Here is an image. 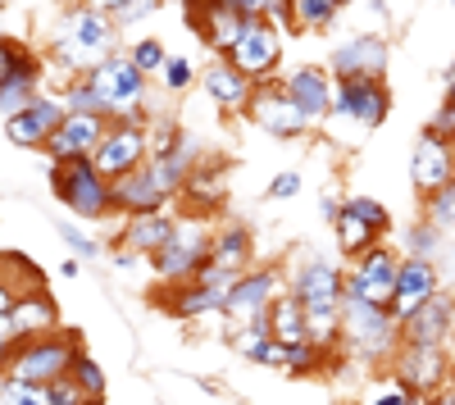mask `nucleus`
Masks as SVG:
<instances>
[{
    "mask_svg": "<svg viewBox=\"0 0 455 405\" xmlns=\"http://www.w3.org/2000/svg\"><path fill=\"white\" fill-rule=\"evenodd\" d=\"M73 355H78V342L68 333H36V338H19L5 351V364L0 374L5 378H23V383H55L73 369Z\"/></svg>",
    "mask_w": 455,
    "mask_h": 405,
    "instance_id": "f257e3e1",
    "label": "nucleus"
},
{
    "mask_svg": "<svg viewBox=\"0 0 455 405\" xmlns=\"http://www.w3.org/2000/svg\"><path fill=\"white\" fill-rule=\"evenodd\" d=\"M341 342L364 360H392L401 351V323L387 306L341 297Z\"/></svg>",
    "mask_w": 455,
    "mask_h": 405,
    "instance_id": "f03ea898",
    "label": "nucleus"
},
{
    "mask_svg": "<svg viewBox=\"0 0 455 405\" xmlns=\"http://www.w3.org/2000/svg\"><path fill=\"white\" fill-rule=\"evenodd\" d=\"M105 55H114V19L96 5L83 10H68L64 28H60V42H55V60L68 68H96Z\"/></svg>",
    "mask_w": 455,
    "mask_h": 405,
    "instance_id": "7ed1b4c3",
    "label": "nucleus"
},
{
    "mask_svg": "<svg viewBox=\"0 0 455 405\" xmlns=\"http://www.w3.org/2000/svg\"><path fill=\"white\" fill-rule=\"evenodd\" d=\"M87 83L105 100V115L109 119L146 123V73L128 55H105L96 68H87Z\"/></svg>",
    "mask_w": 455,
    "mask_h": 405,
    "instance_id": "20e7f679",
    "label": "nucleus"
},
{
    "mask_svg": "<svg viewBox=\"0 0 455 405\" xmlns=\"http://www.w3.org/2000/svg\"><path fill=\"white\" fill-rule=\"evenodd\" d=\"M51 187H55L60 205H68L73 214H83V218H100V214L114 210L109 178L92 164V155H83V160H55L51 164Z\"/></svg>",
    "mask_w": 455,
    "mask_h": 405,
    "instance_id": "39448f33",
    "label": "nucleus"
},
{
    "mask_svg": "<svg viewBox=\"0 0 455 405\" xmlns=\"http://www.w3.org/2000/svg\"><path fill=\"white\" fill-rule=\"evenodd\" d=\"M259 14H264V0H187V23L196 28V36L214 55L233 51L246 19H259Z\"/></svg>",
    "mask_w": 455,
    "mask_h": 405,
    "instance_id": "423d86ee",
    "label": "nucleus"
},
{
    "mask_svg": "<svg viewBox=\"0 0 455 405\" xmlns=\"http://www.w3.org/2000/svg\"><path fill=\"white\" fill-rule=\"evenodd\" d=\"M392 109V91L383 78H337L332 91V119H347L360 132H373L387 119Z\"/></svg>",
    "mask_w": 455,
    "mask_h": 405,
    "instance_id": "0eeeda50",
    "label": "nucleus"
},
{
    "mask_svg": "<svg viewBox=\"0 0 455 405\" xmlns=\"http://www.w3.org/2000/svg\"><path fill=\"white\" fill-rule=\"evenodd\" d=\"M146 155H150V128H146V123H128V119H109L100 146L92 151V164L114 182V178L141 169Z\"/></svg>",
    "mask_w": 455,
    "mask_h": 405,
    "instance_id": "6e6552de",
    "label": "nucleus"
},
{
    "mask_svg": "<svg viewBox=\"0 0 455 405\" xmlns=\"http://www.w3.org/2000/svg\"><path fill=\"white\" fill-rule=\"evenodd\" d=\"M396 274H401V255L378 242V246H369L364 255L351 260V269H347V297H360V301H373V306H392Z\"/></svg>",
    "mask_w": 455,
    "mask_h": 405,
    "instance_id": "1a4fd4ad",
    "label": "nucleus"
},
{
    "mask_svg": "<svg viewBox=\"0 0 455 405\" xmlns=\"http://www.w3.org/2000/svg\"><path fill=\"white\" fill-rule=\"evenodd\" d=\"M242 115H246L259 132L283 137V141H287V137H300V132L310 128V119L300 115V105L287 96V87H283V83H269V78L255 83V91H251V100H246Z\"/></svg>",
    "mask_w": 455,
    "mask_h": 405,
    "instance_id": "9d476101",
    "label": "nucleus"
},
{
    "mask_svg": "<svg viewBox=\"0 0 455 405\" xmlns=\"http://www.w3.org/2000/svg\"><path fill=\"white\" fill-rule=\"evenodd\" d=\"M396 378L410 383L419 396H433L451 383V360H446V342H401V351L392 355Z\"/></svg>",
    "mask_w": 455,
    "mask_h": 405,
    "instance_id": "9b49d317",
    "label": "nucleus"
},
{
    "mask_svg": "<svg viewBox=\"0 0 455 405\" xmlns=\"http://www.w3.org/2000/svg\"><path fill=\"white\" fill-rule=\"evenodd\" d=\"M410 182L424 201H433L442 187L455 182V137H442V132H424L419 146H414V160H410Z\"/></svg>",
    "mask_w": 455,
    "mask_h": 405,
    "instance_id": "f8f14e48",
    "label": "nucleus"
},
{
    "mask_svg": "<svg viewBox=\"0 0 455 405\" xmlns=\"http://www.w3.org/2000/svg\"><path fill=\"white\" fill-rule=\"evenodd\" d=\"M278 55H283V36L274 28L269 14H259V19H246L242 36H237V46L228 51V60H233L242 73H251L255 83H264L269 73L278 68Z\"/></svg>",
    "mask_w": 455,
    "mask_h": 405,
    "instance_id": "ddd939ff",
    "label": "nucleus"
},
{
    "mask_svg": "<svg viewBox=\"0 0 455 405\" xmlns=\"http://www.w3.org/2000/svg\"><path fill=\"white\" fill-rule=\"evenodd\" d=\"M210 233H201V228H178L156 255H150V265H156V274L164 278V282H192V274L210 260Z\"/></svg>",
    "mask_w": 455,
    "mask_h": 405,
    "instance_id": "4468645a",
    "label": "nucleus"
},
{
    "mask_svg": "<svg viewBox=\"0 0 455 405\" xmlns=\"http://www.w3.org/2000/svg\"><path fill=\"white\" fill-rule=\"evenodd\" d=\"M291 297L306 306V314H332V310H341V297H347V274L328 260H310L296 269Z\"/></svg>",
    "mask_w": 455,
    "mask_h": 405,
    "instance_id": "2eb2a0df",
    "label": "nucleus"
},
{
    "mask_svg": "<svg viewBox=\"0 0 455 405\" xmlns=\"http://www.w3.org/2000/svg\"><path fill=\"white\" fill-rule=\"evenodd\" d=\"M283 297V274L278 269H246L237 282H233V291H228V306H223V314L233 319V323H255V319H264L269 314V306Z\"/></svg>",
    "mask_w": 455,
    "mask_h": 405,
    "instance_id": "dca6fc26",
    "label": "nucleus"
},
{
    "mask_svg": "<svg viewBox=\"0 0 455 405\" xmlns=\"http://www.w3.org/2000/svg\"><path fill=\"white\" fill-rule=\"evenodd\" d=\"M64 115H68L64 100L36 96L28 109H19V115L5 119V137H10L14 146H23V151H46V141H51V132L64 123Z\"/></svg>",
    "mask_w": 455,
    "mask_h": 405,
    "instance_id": "f3484780",
    "label": "nucleus"
},
{
    "mask_svg": "<svg viewBox=\"0 0 455 405\" xmlns=\"http://www.w3.org/2000/svg\"><path fill=\"white\" fill-rule=\"evenodd\" d=\"M201 91L210 96V105L219 109V115H242L251 91H255V78L251 73H242L228 55H214L201 73Z\"/></svg>",
    "mask_w": 455,
    "mask_h": 405,
    "instance_id": "a211bd4d",
    "label": "nucleus"
},
{
    "mask_svg": "<svg viewBox=\"0 0 455 405\" xmlns=\"http://www.w3.org/2000/svg\"><path fill=\"white\" fill-rule=\"evenodd\" d=\"M105 128H109L105 115H78V109H68L64 123H60V128L51 132V141H46L51 164H55V160H83V155H92L96 146H100V137H105Z\"/></svg>",
    "mask_w": 455,
    "mask_h": 405,
    "instance_id": "6ab92c4d",
    "label": "nucleus"
},
{
    "mask_svg": "<svg viewBox=\"0 0 455 405\" xmlns=\"http://www.w3.org/2000/svg\"><path fill=\"white\" fill-rule=\"evenodd\" d=\"M437 265L433 260H414V255H405L401 260V274H396V291H392V319L396 323H405L414 310H419L424 301H433L437 297Z\"/></svg>",
    "mask_w": 455,
    "mask_h": 405,
    "instance_id": "aec40b11",
    "label": "nucleus"
},
{
    "mask_svg": "<svg viewBox=\"0 0 455 405\" xmlns=\"http://www.w3.org/2000/svg\"><path fill=\"white\" fill-rule=\"evenodd\" d=\"M283 87H287V96L300 105V115H306L310 123L332 119V91H337L332 68H291L283 78Z\"/></svg>",
    "mask_w": 455,
    "mask_h": 405,
    "instance_id": "412c9836",
    "label": "nucleus"
},
{
    "mask_svg": "<svg viewBox=\"0 0 455 405\" xmlns=\"http://www.w3.org/2000/svg\"><path fill=\"white\" fill-rule=\"evenodd\" d=\"M332 78H383L387 73V42L383 36H351L328 60Z\"/></svg>",
    "mask_w": 455,
    "mask_h": 405,
    "instance_id": "4be33fe9",
    "label": "nucleus"
},
{
    "mask_svg": "<svg viewBox=\"0 0 455 405\" xmlns=\"http://www.w3.org/2000/svg\"><path fill=\"white\" fill-rule=\"evenodd\" d=\"M109 196H114V210H128V214H146V210H160L169 201V192L156 182V173H150V164L124 173L109 182Z\"/></svg>",
    "mask_w": 455,
    "mask_h": 405,
    "instance_id": "5701e85b",
    "label": "nucleus"
},
{
    "mask_svg": "<svg viewBox=\"0 0 455 405\" xmlns=\"http://www.w3.org/2000/svg\"><path fill=\"white\" fill-rule=\"evenodd\" d=\"M36 96H46L42 91V64H36V55H19L14 68L0 78V115H19V109H28Z\"/></svg>",
    "mask_w": 455,
    "mask_h": 405,
    "instance_id": "b1692460",
    "label": "nucleus"
},
{
    "mask_svg": "<svg viewBox=\"0 0 455 405\" xmlns=\"http://www.w3.org/2000/svg\"><path fill=\"white\" fill-rule=\"evenodd\" d=\"M451 328H455V301L437 291L433 301H424L401 323V342H446Z\"/></svg>",
    "mask_w": 455,
    "mask_h": 405,
    "instance_id": "393cba45",
    "label": "nucleus"
},
{
    "mask_svg": "<svg viewBox=\"0 0 455 405\" xmlns=\"http://www.w3.org/2000/svg\"><path fill=\"white\" fill-rule=\"evenodd\" d=\"M55 328H60V314H55V301L46 297L42 287L23 291V297L14 301V310H10V333H14V342H19V338H36V333H55Z\"/></svg>",
    "mask_w": 455,
    "mask_h": 405,
    "instance_id": "a878e982",
    "label": "nucleus"
},
{
    "mask_svg": "<svg viewBox=\"0 0 455 405\" xmlns=\"http://www.w3.org/2000/svg\"><path fill=\"white\" fill-rule=\"evenodd\" d=\"M242 278V274H237ZM237 278H228V282H182L178 287V297L169 301V310L178 314V319H201V314H223V306H228V291H233V282Z\"/></svg>",
    "mask_w": 455,
    "mask_h": 405,
    "instance_id": "bb28decb",
    "label": "nucleus"
},
{
    "mask_svg": "<svg viewBox=\"0 0 455 405\" xmlns=\"http://www.w3.org/2000/svg\"><path fill=\"white\" fill-rule=\"evenodd\" d=\"M173 233H178V224L164 210H146V214H132L124 224V246H128V255H156Z\"/></svg>",
    "mask_w": 455,
    "mask_h": 405,
    "instance_id": "cd10ccee",
    "label": "nucleus"
},
{
    "mask_svg": "<svg viewBox=\"0 0 455 405\" xmlns=\"http://www.w3.org/2000/svg\"><path fill=\"white\" fill-rule=\"evenodd\" d=\"M332 228H337V250L347 255V260L364 255L369 246H378V237H383V233H378L351 201H341V210H337V218H332Z\"/></svg>",
    "mask_w": 455,
    "mask_h": 405,
    "instance_id": "c85d7f7f",
    "label": "nucleus"
},
{
    "mask_svg": "<svg viewBox=\"0 0 455 405\" xmlns=\"http://www.w3.org/2000/svg\"><path fill=\"white\" fill-rule=\"evenodd\" d=\"M269 333L274 342H300V338H310V323H306V306H300L291 291H283V297L269 306Z\"/></svg>",
    "mask_w": 455,
    "mask_h": 405,
    "instance_id": "c756f323",
    "label": "nucleus"
},
{
    "mask_svg": "<svg viewBox=\"0 0 455 405\" xmlns=\"http://www.w3.org/2000/svg\"><path fill=\"white\" fill-rule=\"evenodd\" d=\"M210 260L223 269H246L251 265V233L246 228H223L210 242Z\"/></svg>",
    "mask_w": 455,
    "mask_h": 405,
    "instance_id": "7c9ffc66",
    "label": "nucleus"
},
{
    "mask_svg": "<svg viewBox=\"0 0 455 405\" xmlns=\"http://www.w3.org/2000/svg\"><path fill=\"white\" fill-rule=\"evenodd\" d=\"M269 346H274L269 319H255V323H233V351H237L242 360H255V364H264Z\"/></svg>",
    "mask_w": 455,
    "mask_h": 405,
    "instance_id": "2f4dec72",
    "label": "nucleus"
},
{
    "mask_svg": "<svg viewBox=\"0 0 455 405\" xmlns=\"http://www.w3.org/2000/svg\"><path fill=\"white\" fill-rule=\"evenodd\" d=\"M0 401H5V405H51V387L0 374Z\"/></svg>",
    "mask_w": 455,
    "mask_h": 405,
    "instance_id": "473e14b6",
    "label": "nucleus"
},
{
    "mask_svg": "<svg viewBox=\"0 0 455 405\" xmlns=\"http://www.w3.org/2000/svg\"><path fill=\"white\" fill-rule=\"evenodd\" d=\"M437 250H442V228L433 218H424V224H414L405 233V255H414V260H437Z\"/></svg>",
    "mask_w": 455,
    "mask_h": 405,
    "instance_id": "72a5a7b5",
    "label": "nucleus"
},
{
    "mask_svg": "<svg viewBox=\"0 0 455 405\" xmlns=\"http://www.w3.org/2000/svg\"><path fill=\"white\" fill-rule=\"evenodd\" d=\"M341 10V0H291V19L300 28H328Z\"/></svg>",
    "mask_w": 455,
    "mask_h": 405,
    "instance_id": "f704fd0d",
    "label": "nucleus"
},
{
    "mask_svg": "<svg viewBox=\"0 0 455 405\" xmlns=\"http://www.w3.org/2000/svg\"><path fill=\"white\" fill-rule=\"evenodd\" d=\"M68 378L83 387V396H105V369L87 355V351H78L73 355V369H68Z\"/></svg>",
    "mask_w": 455,
    "mask_h": 405,
    "instance_id": "c9c22d12",
    "label": "nucleus"
},
{
    "mask_svg": "<svg viewBox=\"0 0 455 405\" xmlns=\"http://www.w3.org/2000/svg\"><path fill=\"white\" fill-rule=\"evenodd\" d=\"M128 60H132V64L146 73V78H150V73H160V68H164V60H169V55H164V46L156 42V36H141V42H132Z\"/></svg>",
    "mask_w": 455,
    "mask_h": 405,
    "instance_id": "e433bc0d",
    "label": "nucleus"
},
{
    "mask_svg": "<svg viewBox=\"0 0 455 405\" xmlns=\"http://www.w3.org/2000/svg\"><path fill=\"white\" fill-rule=\"evenodd\" d=\"M64 105L68 109H78V115H105V100L96 96V87L83 78V83H68V91H64ZM109 119V115H105Z\"/></svg>",
    "mask_w": 455,
    "mask_h": 405,
    "instance_id": "4c0bfd02",
    "label": "nucleus"
},
{
    "mask_svg": "<svg viewBox=\"0 0 455 405\" xmlns=\"http://www.w3.org/2000/svg\"><path fill=\"white\" fill-rule=\"evenodd\" d=\"M428 218H433L442 233H446V228L455 233V182H451V187H442V192L428 201Z\"/></svg>",
    "mask_w": 455,
    "mask_h": 405,
    "instance_id": "58836bf2",
    "label": "nucleus"
},
{
    "mask_svg": "<svg viewBox=\"0 0 455 405\" xmlns=\"http://www.w3.org/2000/svg\"><path fill=\"white\" fill-rule=\"evenodd\" d=\"M160 73H164V87H169V91H187V87H192V78H196L192 60H182V55H169Z\"/></svg>",
    "mask_w": 455,
    "mask_h": 405,
    "instance_id": "ea45409f",
    "label": "nucleus"
},
{
    "mask_svg": "<svg viewBox=\"0 0 455 405\" xmlns=\"http://www.w3.org/2000/svg\"><path fill=\"white\" fill-rule=\"evenodd\" d=\"M351 205H355V210H360V214L369 218V224H373L378 233H383V237L392 233V214L383 210V201H373V196H351Z\"/></svg>",
    "mask_w": 455,
    "mask_h": 405,
    "instance_id": "a19ab883",
    "label": "nucleus"
},
{
    "mask_svg": "<svg viewBox=\"0 0 455 405\" xmlns=\"http://www.w3.org/2000/svg\"><path fill=\"white\" fill-rule=\"evenodd\" d=\"M46 387H51V405H83V401H92V396H83V387L73 383L68 374L55 378V383H46Z\"/></svg>",
    "mask_w": 455,
    "mask_h": 405,
    "instance_id": "79ce46f5",
    "label": "nucleus"
},
{
    "mask_svg": "<svg viewBox=\"0 0 455 405\" xmlns=\"http://www.w3.org/2000/svg\"><path fill=\"white\" fill-rule=\"evenodd\" d=\"M60 228V237L73 246V255H83V260H92V255H100V246L87 237V233H78V228H73V224H55Z\"/></svg>",
    "mask_w": 455,
    "mask_h": 405,
    "instance_id": "37998d69",
    "label": "nucleus"
},
{
    "mask_svg": "<svg viewBox=\"0 0 455 405\" xmlns=\"http://www.w3.org/2000/svg\"><path fill=\"white\" fill-rule=\"evenodd\" d=\"M300 192V173L296 169H287V173H278L274 182H269V201H291Z\"/></svg>",
    "mask_w": 455,
    "mask_h": 405,
    "instance_id": "c03bdc74",
    "label": "nucleus"
},
{
    "mask_svg": "<svg viewBox=\"0 0 455 405\" xmlns=\"http://www.w3.org/2000/svg\"><path fill=\"white\" fill-rule=\"evenodd\" d=\"M414 401H419V392H414L410 383H401V378H392V387L378 396L373 405H414Z\"/></svg>",
    "mask_w": 455,
    "mask_h": 405,
    "instance_id": "a18cd8bd",
    "label": "nucleus"
},
{
    "mask_svg": "<svg viewBox=\"0 0 455 405\" xmlns=\"http://www.w3.org/2000/svg\"><path fill=\"white\" fill-rule=\"evenodd\" d=\"M160 5V0H132V5H124L119 14H114V23H119V28H128V23H137V19H146L150 10H156Z\"/></svg>",
    "mask_w": 455,
    "mask_h": 405,
    "instance_id": "49530a36",
    "label": "nucleus"
},
{
    "mask_svg": "<svg viewBox=\"0 0 455 405\" xmlns=\"http://www.w3.org/2000/svg\"><path fill=\"white\" fill-rule=\"evenodd\" d=\"M19 301V287H10L5 278H0V323H10V310Z\"/></svg>",
    "mask_w": 455,
    "mask_h": 405,
    "instance_id": "de8ad7c7",
    "label": "nucleus"
},
{
    "mask_svg": "<svg viewBox=\"0 0 455 405\" xmlns=\"http://www.w3.org/2000/svg\"><path fill=\"white\" fill-rule=\"evenodd\" d=\"M14 60H19V51H14L10 42H0V78H5V73L14 68Z\"/></svg>",
    "mask_w": 455,
    "mask_h": 405,
    "instance_id": "09e8293b",
    "label": "nucleus"
},
{
    "mask_svg": "<svg viewBox=\"0 0 455 405\" xmlns=\"http://www.w3.org/2000/svg\"><path fill=\"white\" fill-rule=\"evenodd\" d=\"M96 10H105V14H119L124 5H132V0H92Z\"/></svg>",
    "mask_w": 455,
    "mask_h": 405,
    "instance_id": "8fccbe9b",
    "label": "nucleus"
},
{
    "mask_svg": "<svg viewBox=\"0 0 455 405\" xmlns=\"http://www.w3.org/2000/svg\"><path fill=\"white\" fill-rule=\"evenodd\" d=\"M337 210H341V205H337L332 196H323V201H319V214H323V218H337Z\"/></svg>",
    "mask_w": 455,
    "mask_h": 405,
    "instance_id": "3c124183",
    "label": "nucleus"
},
{
    "mask_svg": "<svg viewBox=\"0 0 455 405\" xmlns=\"http://www.w3.org/2000/svg\"><path fill=\"white\" fill-rule=\"evenodd\" d=\"M446 105H455V64H451V73H446Z\"/></svg>",
    "mask_w": 455,
    "mask_h": 405,
    "instance_id": "603ef678",
    "label": "nucleus"
},
{
    "mask_svg": "<svg viewBox=\"0 0 455 405\" xmlns=\"http://www.w3.org/2000/svg\"><path fill=\"white\" fill-rule=\"evenodd\" d=\"M60 274H64V278H78V274H83V265H78V260H64V269H60Z\"/></svg>",
    "mask_w": 455,
    "mask_h": 405,
    "instance_id": "864d4df0",
    "label": "nucleus"
},
{
    "mask_svg": "<svg viewBox=\"0 0 455 405\" xmlns=\"http://www.w3.org/2000/svg\"><path fill=\"white\" fill-rule=\"evenodd\" d=\"M83 405H105V396H92V401H83Z\"/></svg>",
    "mask_w": 455,
    "mask_h": 405,
    "instance_id": "5fc2aeb1",
    "label": "nucleus"
},
{
    "mask_svg": "<svg viewBox=\"0 0 455 405\" xmlns=\"http://www.w3.org/2000/svg\"><path fill=\"white\" fill-rule=\"evenodd\" d=\"M341 5H351V0H341Z\"/></svg>",
    "mask_w": 455,
    "mask_h": 405,
    "instance_id": "6e6d98bb",
    "label": "nucleus"
}]
</instances>
